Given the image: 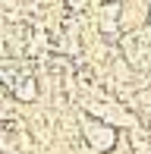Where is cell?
<instances>
[{
  "label": "cell",
  "instance_id": "1",
  "mask_svg": "<svg viewBox=\"0 0 151 154\" xmlns=\"http://www.w3.org/2000/svg\"><path fill=\"white\" fill-rule=\"evenodd\" d=\"M79 132H82V142H85L88 154H110L116 145H120L116 126L104 123V120H94V116H88V113L79 116Z\"/></svg>",
  "mask_w": 151,
  "mask_h": 154
},
{
  "label": "cell",
  "instance_id": "2",
  "mask_svg": "<svg viewBox=\"0 0 151 154\" xmlns=\"http://www.w3.org/2000/svg\"><path fill=\"white\" fill-rule=\"evenodd\" d=\"M10 91H13V101H19V104H35L38 94H41L38 75L32 72V66H25L22 60H19V75H16V82L10 85Z\"/></svg>",
  "mask_w": 151,
  "mask_h": 154
}]
</instances>
